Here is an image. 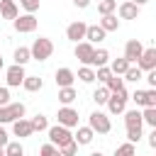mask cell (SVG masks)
<instances>
[{
  "label": "cell",
  "instance_id": "obj_1",
  "mask_svg": "<svg viewBox=\"0 0 156 156\" xmlns=\"http://www.w3.org/2000/svg\"><path fill=\"white\" fill-rule=\"evenodd\" d=\"M124 127H127V139L129 141H139L144 134H141V110H124Z\"/></svg>",
  "mask_w": 156,
  "mask_h": 156
},
{
  "label": "cell",
  "instance_id": "obj_2",
  "mask_svg": "<svg viewBox=\"0 0 156 156\" xmlns=\"http://www.w3.org/2000/svg\"><path fill=\"white\" fill-rule=\"evenodd\" d=\"M29 54H32L34 61H46V58L54 54V41H51L49 37H39V39H34V44L29 46Z\"/></svg>",
  "mask_w": 156,
  "mask_h": 156
},
{
  "label": "cell",
  "instance_id": "obj_3",
  "mask_svg": "<svg viewBox=\"0 0 156 156\" xmlns=\"http://www.w3.org/2000/svg\"><path fill=\"white\" fill-rule=\"evenodd\" d=\"M27 107L24 102H7V105H0V124H10L20 117H24Z\"/></svg>",
  "mask_w": 156,
  "mask_h": 156
},
{
  "label": "cell",
  "instance_id": "obj_4",
  "mask_svg": "<svg viewBox=\"0 0 156 156\" xmlns=\"http://www.w3.org/2000/svg\"><path fill=\"white\" fill-rule=\"evenodd\" d=\"M127 100H129V95H127V90L124 88H119V90H112L110 93V98H107V110H110V115H122L124 110H127Z\"/></svg>",
  "mask_w": 156,
  "mask_h": 156
},
{
  "label": "cell",
  "instance_id": "obj_5",
  "mask_svg": "<svg viewBox=\"0 0 156 156\" xmlns=\"http://www.w3.org/2000/svg\"><path fill=\"white\" fill-rule=\"evenodd\" d=\"M46 134H49V141L51 144H56V146H63V144H68L71 139H73V134H71V127H63V124H54V127H46Z\"/></svg>",
  "mask_w": 156,
  "mask_h": 156
},
{
  "label": "cell",
  "instance_id": "obj_6",
  "mask_svg": "<svg viewBox=\"0 0 156 156\" xmlns=\"http://www.w3.org/2000/svg\"><path fill=\"white\" fill-rule=\"evenodd\" d=\"M88 127L95 132V134H110V129H112V122H110V117L105 115V112H93L90 117H88Z\"/></svg>",
  "mask_w": 156,
  "mask_h": 156
},
{
  "label": "cell",
  "instance_id": "obj_7",
  "mask_svg": "<svg viewBox=\"0 0 156 156\" xmlns=\"http://www.w3.org/2000/svg\"><path fill=\"white\" fill-rule=\"evenodd\" d=\"M12 24H15V32H20V34H29V32L37 29L39 20L34 17V12H27V15H17V17L12 20Z\"/></svg>",
  "mask_w": 156,
  "mask_h": 156
},
{
  "label": "cell",
  "instance_id": "obj_8",
  "mask_svg": "<svg viewBox=\"0 0 156 156\" xmlns=\"http://www.w3.org/2000/svg\"><path fill=\"white\" fill-rule=\"evenodd\" d=\"M24 66H20V63H12L7 71H5V78H7V88H20L22 85V80H24Z\"/></svg>",
  "mask_w": 156,
  "mask_h": 156
},
{
  "label": "cell",
  "instance_id": "obj_9",
  "mask_svg": "<svg viewBox=\"0 0 156 156\" xmlns=\"http://www.w3.org/2000/svg\"><path fill=\"white\" fill-rule=\"evenodd\" d=\"M93 51H95V46L90 44V41H85V39H80V41H76V58L80 61V63H85V66H90V58H93Z\"/></svg>",
  "mask_w": 156,
  "mask_h": 156
},
{
  "label": "cell",
  "instance_id": "obj_10",
  "mask_svg": "<svg viewBox=\"0 0 156 156\" xmlns=\"http://www.w3.org/2000/svg\"><path fill=\"white\" fill-rule=\"evenodd\" d=\"M56 119H58V124H63V127H78V112H76L71 105H63V107L58 110Z\"/></svg>",
  "mask_w": 156,
  "mask_h": 156
},
{
  "label": "cell",
  "instance_id": "obj_11",
  "mask_svg": "<svg viewBox=\"0 0 156 156\" xmlns=\"http://www.w3.org/2000/svg\"><path fill=\"white\" fill-rule=\"evenodd\" d=\"M136 66H139L141 71H151V68H156V49H154V46L144 49V51L139 54V58H136Z\"/></svg>",
  "mask_w": 156,
  "mask_h": 156
},
{
  "label": "cell",
  "instance_id": "obj_12",
  "mask_svg": "<svg viewBox=\"0 0 156 156\" xmlns=\"http://www.w3.org/2000/svg\"><path fill=\"white\" fill-rule=\"evenodd\" d=\"M85 22H80V20H76V22H71L68 27H66V39H71L73 44L76 41H80V39H85Z\"/></svg>",
  "mask_w": 156,
  "mask_h": 156
},
{
  "label": "cell",
  "instance_id": "obj_13",
  "mask_svg": "<svg viewBox=\"0 0 156 156\" xmlns=\"http://www.w3.org/2000/svg\"><path fill=\"white\" fill-rule=\"evenodd\" d=\"M10 124H12V134H15V136H20V139H24V136H32V134H34L32 122H29V119H24V117H20V119H15V122H10Z\"/></svg>",
  "mask_w": 156,
  "mask_h": 156
},
{
  "label": "cell",
  "instance_id": "obj_14",
  "mask_svg": "<svg viewBox=\"0 0 156 156\" xmlns=\"http://www.w3.org/2000/svg\"><path fill=\"white\" fill-rule=\"evenodd\" d=\"M117 15H119V20H136L139 17V5L132 2V0H124V2H119Z\"/></svg>",
  "mask_w": 156,
  "mask_h": 156
},
{
  "label": "cell",
  "instance_id": "obj_15",
  "mask_svg": "<svg viewBox=\"0 0 156 156\" xmlns=\"http://www.w3.org/2000/svg\"><path fill=\"white\" fill-rule=\"evenodd\" d=\"M141 51H144V44H141L139 39H129V41L124 44V58H127L129 63H134Z\"/></svg>",
  "mask_w": 156,
  "mask_h": 156
},
{
  "label": "cell",
  "instance_id": "obj_16",
  "mask_svg": "<svg viewBox=\"0 0 156 156\" xmlns=\"http://www.w3.org/2000/svg\"><path fill=\"white\" fill-rule=\"evenodd\" d=\"M105 29L100 27V24H88L85 27V41H90V44H98V41H102L105 39Z\"/></svg>",
  "mask_w": 156,
  "mask_h": 156
},
{
  "label": "cell",
  "instance_id": "obj_17",
  "mask_svg": "<svg viewBox=\"0 0 156 156\" xmlns=\"http://www.w3.org/2000/svg\"><path fill=\"white\" fill-rule=\"evenodd\" d=\"M0 15H2V20H15L20 15L17 2L15 0H0Z\"/></svg>",
  "mask_w": 156,
  "mask_h": 156
},
{
  "label": "cell",
  "instance_id": "obj_18",
  "mask_svg": "<svg viewBox=\"0 0 156 156\" xmlns=\"http://www.w3.org/2000/svg\"><path fill=\"white\" fill-rule=\"evenodd\" d=\"M73 80H76V73L71 71V68H58L56 71V85L58 88H63V85H73Z\"/></svg>",
  "mask_w": 156,
  "mask_h": 156
},
{
  "label": "cell",
  "instance_id": "obj_19",
  "mask_svg": "<svg viewBox=\"0 0 156 156\" xmlns=\"http://www.w3.org/2000/svg\"><path fill=\"white\" fill-rule=\"evenodd\" d=\"M93 136H95V132L85 124V127H78V132L73 134V139L78 141V146H85V144H90L93 141Z\"/></svg>",
  "mask_w": 156,
  "mask_h": 156
},
{
  "label": "cell",
  "instance_id": "obj_20",
  "mask_svg": "<svg viewBox=\"0 0 156 156\" xmlns=\"http://www.w3.org/2000/svg\"><path fill=\"white\" fill-rule=\"evenodd\" d=\"M100 27H102L105 32H117V29H119V20H117V15H115V12H107V15H102V20H100Z\"/></svg>",
  "mask_w": 156,
  "mask_h": 156
},
{
  "label": "cell",
  "instance_id": "obj_21",
  "mask_svg": "<svg viewBox=\"0 0 156 156\" xmlns=\"http://www.w3.org/2000/svg\"><path fill=\"white\" fill-rule=\"evenodd\" d=\"M22 88H24L27 93H37V90H41V88H44V80H41L39 76H24Z\"/></svg>",
  "mask_w": 156,
  "mask_h": 156
},
{
  "label": "cell",
  "instance_id": "obj_22",
  "mask_svg": "<svg viewBox=\"0 0 156 156\" xmlns=\"http://www.w3.org/2000/svg\"><path fill=\"white\" fill-rule=\"evenodd\" d=\"M105 63H110V51L107 49H95L93 58H90V66L98 68V66H105Z\"/></svg>",
  "mask_w": 156,
  "mask_h": 156
},
{
  "label": "cell",
  "instance_id": "obj_23",
  "mask_svg": "<svg viewBox=\"0 0 156 156\" xmlns=\"http://www.w3.org/2000/svg\"><path fill=\"white\" fill-rule=\"evenodd\" d=\"M76 98H78V93H76V88H73V85H63V88H58V102L71 105Z\"/></svg>",
  "mask_w": 156,
  "mask_h": 156
},
{
  "label": "cell",
  "instance_id": "obj_24",
  "mask_svg": "<svg viewBox=\"0 0 156 156\" xmlns=\"http://www.w3.org/2000/svg\"><path fill=\"white\" fill-rule=\"evenodd\" d=\"M12 58H15V63H20V66H24L27 61H32L29 46H17V49H15V54H12Z\"/></svg>",
  "mask_w": 156,
  "mask_h": 156
},
{
  "label": "cell",
  "instance_id": "obj_25",
  "mask_svg": "<svg viewBox=\"0 0 156 156\" xmlns=\"http://www.w3.org/2000/svg\"><path fill=\"white\" fill-rule=\"evenodd\" d=\"M122 76H124V80H132V83H136V80H141V78H144V71H141L139 66H132V63H129V68H127Z\"/></svg>",
  "mask_w": 156,
  "mask_h": 156
},
{
  "label": "cell",
  "instance_id": "obj_26",
  "mask_svg": "<svg viewBox=\"0 0 156 156\" xmlns=\"http://www.w3.org/2000/svg\"><path fill=\"white\" fill-rule=\"evenodd\" d=\"M76 78H80L83 83H93V80H95V68L83 63V68H78V76H76Z\"/></svg>",
  "mask_w": 156,
  "mask_h": 156
},
{
  "label": "cell",
  "instance_id": "obj_27",
  "mask_svg": "<svg viewBox=\"0 0 156 156\" xmlns=\"http://www.w3.org/2000/svg\"><path fill=\"white\" fill-rule=\"evenodd\" d=\"M105 88L112 93V90H119V88H124V78L122 76H117V73H112L107 80H105Z\"/></svg>",
  "mask_w": 156,
  "mask_h": 156
},
{
  "label": "cell",
  "instance_id": "obj_28",
  "mask_svg": "<svg viewBox=\"0 0 156 156\" xmlns=\"http://www.w3.org/2000/svg\"><path fill=\"white\" fill-rule=\"evenodd\" d=\"M141 122L154 129V127H156V107H144V110H141Z\"/></svg>",
  "mask_w": 156,
  "mask_h": 156
},
{
  "label": "cell",
  "instance_id": "obj_29",
  "mask_svg": "<svg viewBox=\"0 0 156 156\" xmlns=\"http://www.w3.org/2000/svg\"><path fill=\"white\" fill-rule=\"evenodd\" d=\"M127 68H129V61H127L124 56H122V58H115V61L110 63V71H112V73H117V76H122Z\"/></svg>",
  "mask_w": 156,
  "mask_h": 156
},
{
  "label": "cell",
  "instance_id": "obj_30",
  "mask_svg": "<svg viewBox=\"0 0 156 156\" xmlns=\"http://www.w3.org/2000/svg\"><path fill=\"white\" fill-rule=\"evenodd\" d=\"M5 154H7V156H22V154H24V146H22L20 141H7V144H5Z\"/></svg>",
  "mask_w": 156,
  "mask_h": 156
},
{
  "label": "cell",
  "instance_id": "obj_31",
  "mask_svg": "<svg viewBox=\"0 0 156 156\" xmlns=\"http://www.w3.org/2000/svg\"><path fill=\"white\" fill-rule=\"evenodd\" d=\"M29 122H32L34 132H46V127H49V119H46L44 115H37V117H32Z\"/></svg>",
  "mask_w": 156,
  "mask_h": 156
},
{
  "label": "cell",
  "instance_id": "obj_32",
  "mask_svg": "<svg viewBox=\"0 0 156 156\" xmlns=\"http://www.w3.org/2000/svg\"><path fill=\"white\" fill-rule=\"evenodd\" d=\"M117 10V0H100L98 2V12L100 15H107V12H115Z\"/></svg>",
  "mask_w": 156,
  "mask_h": 156
},
{
  "label": "cell",
  "instance_id": "obj_33",
  "mask_svg": "<svg viewBox=\"0 0 156 156\" xmlns=\"http://www.w3.org/2000/svg\"><path fill=\"white\" fill-rule=\"evenodd\" d=\"M107 98H110V90H107L105 85H102V88H98V90L93 93V100H95L98 105H105V102H107Z\"/></svg>",
  "mask_w": 156,
  "mask_h": 156
},
{
  "label": "cell",
  "instance_id": "obj_34",
  "mask_svg": "<svg viewBox=\"0 0 156 156\" xmlns=\"http://www.w3.org/2000/svg\"><path fill=\"white\" fill-rule=\"evenodd\" d=\"M76 151H78V141H76V139H71L68 144L58 146V154H63V156H73Z\"/></svg>",
  "mask_w": 156,
  "mask_h": 156
},
{
  "label": "cell",
  "instance_id": "obj_35",
  "mask_svg": "<svg viewBox=\"0 0 156 156\" xmlns=\"http://www.w3.org/2000/svg\"><path fill=\"white\" fill-rule=\"evenodd\" d=\"M110 76H112V71H110V66H107V63H105V66H98V68H95V78H98L100 83H105V80H107Z\"/></svg>",
  "mask_w": 156,
  "mask_h": 156
},
{
  "label": "cell",
  "instance_id": "obj_36",
  "mask_svg": "<svg viewBox=\"0 0 156 156\" xmlns=\"http://www.w3.org/2000/svg\"><path fill=\"white\" fill-rule=\"evenodd\" d=\"M134 151H136V144L134 141H127V144L117 146V156H132Z\"/></svg>",
  "mask_w": 156,
  "mask_h": 156
},
{
  "label": "cell",
  "instance_id": "obj_37",
  "mask_svg": "<svg viewBox=\"0 0 156 156\" xmlns=\"http://www.w3.org/2000/svg\"><path fill=\"white\" fill-rule=\"evenodd\" d=\"M144 107H156V88H149L144 93Z\"/></svg>",
  "mask_w": 156,
  "mask_h": 156
},
{
  "label": "cell",
  "instance_id": "obj_38",
  "mask_svg": "<svg viewBox=\"0 0 156 156\" xmlns=\"http://www.w3.org/2000/svg\"><path fill=\"white\" fill-rule=\"evenodd\" d=\"M39 2H41V0H20V5H22L27 12H37V10H39Z\"/></svg>",
  "mask_w": 156,
  "mask_h": 156
},
{
  "label": "cell",
  "instance_id": "obj_39",
  "mask_svg": "<svg viewBox=\"0 0 156 156\" xmlns=\"http://www.w3.org/2000/svg\"><path fill=\"white\" fill-rule=\"evenodd\" d=\"M39 151H41V156H54V154H58V146L56 144H44Z\"/></svg>",
  "mask_w": 156,
  "mask_h": 156
},
{
  "label": "cell",
  "instance_id": "obj_40",
  "mask_svg": "<svg viewBox=\"0 0 156 156\" xmlns=\"http://www.w3.org/2000/svg\"><path fill=\"white\" fill-rule=\"evenodd\" d=\"M144 93H146V90H134V93H132V100L136 102V107H144Z\"/></svg>",
  "mask_w": 156,
  "mask_h": 156
},
{
  "label": "cell",
  "instance_id": "obj_41",
  "mask_svg": "<svg viewBox=\"0 0 156 156\" xmlns=\"http://www.w3.org/2000/svg\"><path fill=\"white\" fill-rule=\"evenodd\" d=\"M146 83H149V88H156V68L146 71Z\"/></svg>",
  "mask_w": 156,
  "mask_h": 156
},
{
  "label": "cell",
  "instance_id": "obj_42",
  "mask_svg": "<svg viewBox=\"0 0 156 156\" xmlns=\"http://www.w3.org/2000/svg\"><path fill=\"white\" fill-rule=\"evenodd\" d=\"M10 102V88H0V105Z\"/></svg>",
  "mask_w": 156,
  "mask_h": 156
},
{
  "label": "cell",
  "instance_id": "obj_43",
  "mask_svg": "<svg viewBox=\"0 0 156 156\" xmlns=\"http://www.w3.org/2000/svg\"><path fill=\"white\" fill-rule=\"evenodd\" d=\"M73 5H76L78 10H85V7L90 5V0H73Z\"/></svg>",
  "mask_w": 156,
  "mask_h": 156
},
{
  "label": "cell",
  "instance_id": "obj_44",
  "mask_svg": "<svg viewBox=\"0 0 156 156\" xmlns=\"http://www.w3.org/2000/svg\"><path fill=\"white\" fill-rule=\"evenodd\" d=\"M149 146H151V149H156V127H154V132L149 134Z\"/></svg>",
  "mask_w": 156,
  "mask_h": 156
},
{
  "label": "cell",
  "instance_id": "obj_45",
  "mask_svg": "<svg viewBox=\"0 0 156 156\" xmlns=\"http://www.w3.org/2000/svg\"><path fill=\"white\" fill-rule=\"evenodd\" d=\"M0 144H2V146L7 144V132H5V127H2V124H0Z\"/></svg>",
  "mask_w": 156,
  "mask_h": 156
},
{
  "label": "cell",
  "instance_id": "obj_46",
  "mask_svg": "<svg viewBox=\"0 0 156 156\" xmlns=\"http://www.w3.org/2000/svg\"><path fill=\"white\" fill-rule=\"evenodd\" d=\"M132 2H136V5H139V7H141V5H146V2H149V0H132Z\"/></svg>",
  "mask_w": 156,
  "mask_h": 156
},
{
  "label": "cell",
  "instance_id": "obj_47",
  "mask_svg": "<svg viewBox=\"0 0 156 156\" xmlns=\"http://www.w3.org/2000/svg\"><path fill=\"white\" fill-rule=\"evenodd\" d=\"M2 68H5V58L0 56V71H2Z\"/></svg>",
  "mask_w": 156,
  "mask_h": 156
},
{
  "label": "cell",
  "instance_id": "obj_48",
  "mask_svg": "<svg viewBox=\"0 0 156 156\" xmlns=\"http://www.w3.org/2000/svg\"><path fill=\"white\" fill-rule=\"evenodd\" d=\"M2 154H5V146H2V144H0V156H2Z\"/></svg>",
  "mask_w": 156,
  "mask_h": 156
}]
</instances>
